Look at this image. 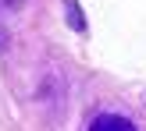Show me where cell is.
I'll return each mask as SVG.
<instances>
[{"label":"cell","instance_id":"1","mask_svg":"<svg viewBox=\"0 0 146 131\" xmlns=\"http://www.w3.org/2000/svg\"><path fill=\"white\" fill-rule=\"evenodd\" d=\"M39 99L50 106V121H61V113H64V78H61V71H57V67L43 75Z\"/></svg>","mask_w":146,"mask_h":131},{"label":"cell","instance_id":"2","mask_svg":"<svg viewBox=\"0 0 146 131\" xmlns=\"http://www.w3.org/2000/svg\"><path fill=\"white\" fill-rule=\"evenodd\" d=\"M89 131H135V124L121 113H100V117H93Z\"/></svg>","mask_w":146,"mask_h":131},{"label":"cell","instance_id":"5","mask_svg":"<svg viewBox=\"0 0 146 131\" xmlns=\"http://www.w3.org/2000/svg\"><path fill=\"white\" fill-rule=\"evenodd\" d=\"M7 46V32H4V25H0V50Z\"/></svg>","mask_w":146,"mask_h":131},{"label":"cell","instance_id":"3","mask_svg":"<svg viewBox=\"0 0 146 131\" xmlns=\"http://www.w3.org/2000/svg\"><path fill=\"white\" fill-rule=\"evenodd\" d=\"M64 11H68V25L75 28V32H86V14H82V7H78L75 0H68Z\"/></svg>","mask_w":146,"mask_h":131},{"label":"cell","instance_id":"4","mask_svg":"<svg viewBox=\"0 0 146 131\" xmlns=\"http://www.w3.org/2000/svg\"><path fill=\"white\" fill-rule=\"evenodd\" d=\"M29 0H0V14H14V11H21Z\"/></svg>","mask_w":146,"mask_h":131}]
</instances>
